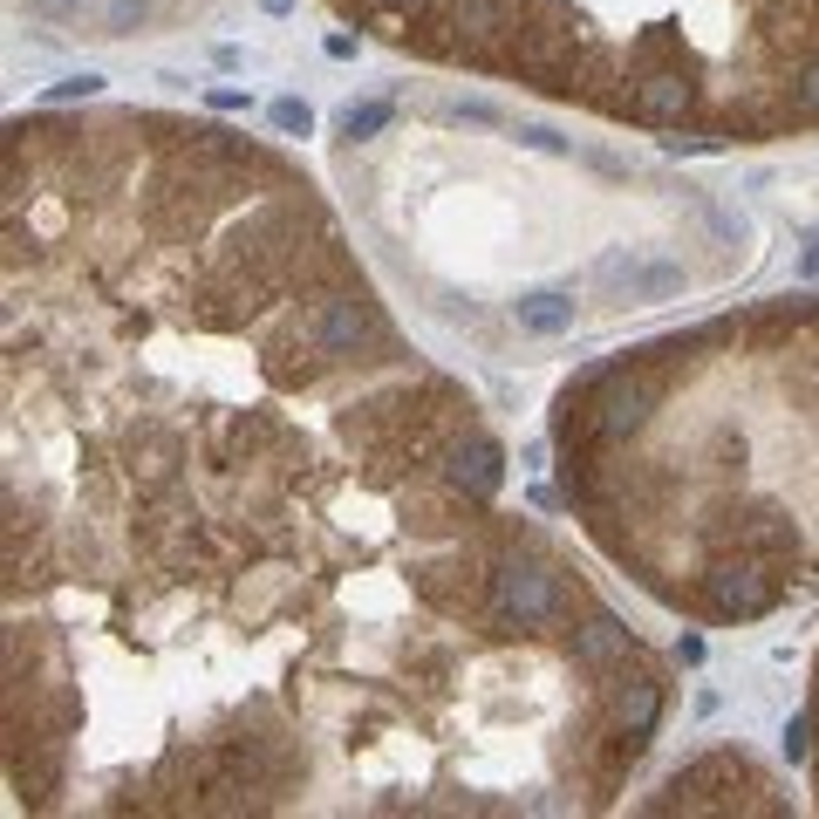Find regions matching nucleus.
Wrapping results in <instances>:
<instances>
[{
  "label": "nucleus",
  "mask_w": 819,
  "mask_h": 819,
  "mask_svg": "<svg viewBox=\"0 0 819 819\" xmlns=\"http://www.w3.org/2000/svg\"><path fill=\"white\" fill-rule=\"evenodd\" d=\"M335 185L403 308L485 362L608 335L758 260L717 185L451 82L342 110Z\"/></svg>",
  "instance_id": "2"
},
{
  "label": "nucleus",
  "mask_w": 819,
  "mask_h": 819,
  "mask_svg": "<svg viewBox=\"0 0 819 819\" xmlns=\"http://www.w3.org/2000/svg\"><path fill=\"white\" fill-rule=\"evenodd\" d=\"M642 813H792V792H785L751 751L738 744H717L697 751L690 765H676L656 792L635 799Z\"/></svg>",
  "instance_id": "5"
},
{
  "label": "nucleus",
  "mask_w": 819,
  "mask_h": 819,
  "mask_svg": "<svg viewBox=\"0 0 819 819\" xmlns=\"http://www.w3.org/2000/svg\"><path fill=\"white\" fill-rule=\"evenodd\" d=\"M799 738H806V779H813V806H819V649H813V676H806V724H799Z\"/></svg>",
  "instance_id": "6"
},
{
  "label": "nucleus",
  "mask_w": 819,
  "mask_h": 819,
  "mask_svg": "<svg viewBox=\"0 0 819 819\" xmlns=\"http://www.w3.org/2000/svg\"><path fill=\"white\" fill-rule=\"evenodd\" d=\"M506 471L280 144L137 103L7 123L14 813H608L676 669Z\"/></svg>",
  "instance_id": "1"
},
{
  "label": "nucleus",
  "mask_w": 819,
  "mask_h": 819,
  "mask_svg": "<svg viewBox=\"0 0 819 819\" xmlns=\"http://www.w3.org/2000/svg\"><path fill=\"white\" fill-rule=\"evenodd\" d=\"M239 0H14V14L41 41L69 48H137V41H178L226 21Z\"/></svg>",
  "instance_id": "4"
},
{
  "label": "nucleus",
  "mask_w": 819,
  "mask_h": 819,
  "mask_svg": "<svg viewBox=\"0 0 819 819\" xmlns=\"http://www.w3.org/2000/svg\"><path fill=\"white\" fill-rule=\"evenodd\" d=\"M546 437L567 519L663 615L758 628L819 601V287L581 362Z\"/></svg>",
  "instance_id": "3"
}]
</instances>
